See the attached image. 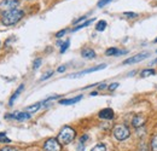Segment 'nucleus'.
Wrapping results in <instances>:
<instances>
[{"instance_id":"nucleus-18","label":"nucleus","mask_w":157,"mask_h":151,"mask_svg":"<svg viewBox=\"0 0 157 151\" xmlns=\"http://www.w3.org/2000/svg\"><path fill=\"white\" fill-rule=\"evenodd\" d=\"M105 28H106V22H105V21H103V19H101V21H99L98 23H97V25H96V29H97L98 32H103Z\"/></svg>"},{"instance_id":"nucleus-21","label":"nucleus","mask_w":157,"mask_h":151,"mask_svg":"<svg viewBox=\"0 0 157 151\" xmlns=\"http://www.w3.org/2000/svg\"><path fill=\"white\" fill-rule=\"evenodd\" d=\"M91 151H106V148H105L104 144H98V145H96Z\"/></svg>"},{"instance_id":"nucleus-8","label":"nucleus","mask_w":157,"mask_h":151,"mask_svg":"<svg viewBox=\"0 0 157 151\" xmlns=\"http://www.w3.org/2000/svg\"><path fill=\"white\" fill-rule=\"evenodd\" d=\"M99 117L103 120H111L114 117V111L110 108H105V109L99 111Z\"/></svg>"},{"instance_id":"nucleus-12","label":"nucleus","mask_w":157,"mask_h":151,"mask_svg":"<svg viewBox=\"0 0 157 151\" xmlns=\"http://www.w3.org/2000/svg\"><path fill=\"white\" fill-rule=\"evenodd\" d=\"M81 56L83 58H86V59H92V58L96 57V52L93 50H91V48H83L81 51Z\"/></svg>"},{"instance_id":"nucleus-26","label":"nucleus","mask_w":157,"mask_h":151,"mask_svg":"<svg viewBox=\"0 0 157 151\" xmlns=\"http://www.w3.org/2000/svg\"><path fill=\"white\" fill-rule=\"evenodd\" d=\"M65 33H67V29H63V30H59L58 33L56 34V38H62V37H63V35H64Z\"/></svg>"},{"instance_id":"nucleus-2","label":"nucleus","mask_w":157,"mask_h":151,"mask_svg":"<svg viewBox=\"0 0 157 151\" xmlns=\"http://www.w3.org/2000/svg\"><path fill=\"white\" fill-rule=\"evenodd\" d=\"M74 138H75V131H74L71 127L65 126V127H63L62 131L59 132L57 140L59 141L60 145H67V144L71 143V141L74 140Z\"/></svg>"},{"instance_id":"nucleus-17","label":"nucleus","mask_w":157,"mask_h":151,"mask_svg":"<svg viewBox=\"0 0 157 151\" xmlns=\"http://www.w3.org/2000/svg\"><path fill=\"white\" fill-rule=\"evenodd\" d=\"M94 21V18H91L88 19V21H86L85 23H82V24H80V25H78L76 28H74V32H78V30H80V29H82V28H85V27H87V25H90L92 22Z\"/></svg>"},{"instance_id":"nucleus-7","label":"nucleus","mask_w":157,"mask_h":151,"mask_svg":"<svg viewBox=\"0 0 157 151\" xmlns=\"http://www.w3.org/2000/svg\"><path fill=\"white\" fill-rule=\"evenodd\" d=\"M30 115H32V114L27 113V111H16V113H13L12 115L7 116V117H12V118L18 120V121H24V120L30 118Z\"/></svg>"},{"instance_id":"nucleus-31","label":"nucleus","mask_w":157,"mask_h":151,"mask_svg":"<svg viewBox=\"0 0 157 151\" xmlns=\"http://www.w3.org/2000/svg\"><path fill=\"white\" fill-rule=\"evenodd\" d=\"M64 70H65V67H64V65H63V67H59L58 69H57V72H58V73H63Z\"/></svg>"},{"instance_id":"nucleus-9","label":"nucleus","mask_w":157,"mask_h":151,"mask_svg":"<svg viewBox=\"0 0 157 151\" xmlns=\"http://www.w3.org/2000/svg\"><path fill=\"white\" fill-rule=\"evenodd\" d=\"M145 121H146V117L145 116H143V115H140V114H138L136 115L134 117H133V120H132V123H133V126L134 127H141L144 123H145Z\"/></svg>"},{"instance_id":"nucleus-33","label":"nucleus","mask_w":157,"mask_h":151,"mask_svg":"<svg viewBox=\"0 0 157 151\" xmlns=\"http://www.w3.org/2000/svg\"><path fill=\"white\" fill-rule=\"evenodd\" d=\"M105 87H106V86H105V83H101V85L99 86V88H100V90H103V88H105Z\"/></svg>"},{"instance_id":"nucleus-20","label":"nucleus","mask_w":157,"mask_h":151,"mask_svg":"<svg viewBox=\"0 0 157 151\" xmlns=\"http://www.w3.org/2000/svg\"><path fill=\"white\" fill-rule=\"evenodd\" d=\"M69 45H70V40H67V41H65V42L62 45V47H60V53H64V52L68 50Z\"/></svg>"},{"instance_id":"nucleus-10","label":"nucleus","mask_w":157,"mask_h":151,"mask_svg":"<svg viewBox=\"0 0 157 151\" xmlns=\"http://www.w3.org/2000/svg\"><path fill=\"white\" fill-rule=\"evenodd\" d=\"M106 65L105 64H101V65H98V67H94V68H90V69H86V70H83V72H80L78 74H74V75H71L70 77H78V76H81L83 75V74H87V73H93V72H98V70H101V69H104Z\"/></svg>"},{"instance_id":"nucleus-1","label":"nucleus","mask_w":157,"mask_h":151,"mask_svg":"<svg viewBox=\"0 0 157 151\" xmlns=\"http://www.w3.org/2000/svg\"><path fill=\"white\" fill-rule=\"evenodd\" d=\"M23 15H24V12L22 10H18V9H15V10H11V11H6L2 15V23L5 25L16 24L17 22H20L22 19Z\"/></svg>"},{"instance_id":"nucleus-32","label":"nucleus","mask_w":157,"mask_h":151,"mask_svg":"<svg viewBox=\"0 0 157 151\" xmlns=\"http://www.w3.org/2000/svg\"><path fill=\"white\" fill-rule=\"evenodd\" d=\"M83 19H86V17H85V16H83V17H81V18L76 19V21H75V23H78V22H81V21H83Z\"/></svg>"},{"instance_id":"nucleus-29","label":"nucleus","mask_w":157,"mask_h":151,"mask_svg":"<svg viewBox=\"0 0 157 151\" xmlns=\"http://www.w3.org/2000/svg\"><path fill=\"white\" fill-rule=\"evenodd\" d=\"M52 74H53V72H48V73H47L46 75L42 76V77H41V80H46V79H48V77H50V76L52 75Z\"/></svg>"},{"instance_id":"nucleus-24","label":"nucleus","mask_w":157,"mask_h":151,"mask_svg":"<svg viewBox=\"0 0 157 151\" xmlns=\"http://www.w3.org/2000/svg\"><path fill=\"white\" fill-rule=\"evenodd\" d=\"M110 1H113V0H100L98 2V7H103V6H105L106 4H109Z\"/></svg>"},{"instance_id":"nucleus-14","label":"nucleus","mask_w":157,"mask_h":151,"mask_svg":"<svg viewBox=\"0 0 157 151\" xmlns=\"http://www.w3.org/2000/svg\"><path fill=\"white\" fill-rule=\"evenodd\" d=\"M23 90H24V85H21L20 87L17 88V91H16V92H15V93L12 95V97L10 98V102H9V105H12V104H13V102H15V99H16V98H17V97L20 95V93H21V92H22V91H23Z\"/></svg>"},{"instance_id":"nucleus-25","label":"nucleus","mask_w":157,"mask_h":151,"mask_svg":"<svg viewBox=\"0 0 157 151\" xmlns=\"http://www.w3.org/2000/svg\"><path fill=\"white\" fill-rule=\"evenodd\" d=\"M123 15H124V16H128L129 18H134V17H137L138 16L137 14H134V12H124Z\"/></svg>"},{"instance_id":"nucleus-30","label":"nucleus","mask_w":157,"mask_h":151,"mask_svg":"<svg viewBox=\"0 0 157 151\" xmlns=\"http://www.w3.org/2000/svg\"><path fill=\"white\" fill-rule=\"evenodd\" d=\"M86 139H88V135H83V137H81V139H80V143H83Z\"/></svg>"},{"instance_id":"nucleus-13","label":"nucleus","mask_w":157,"mask_h":151,"mask_svg":"<svg viewBox=\"0 0 157 151\" xmlns=\"http://www.w3.org/2000/svg\"><path fill=\"white\" fill-rule=\"evenodd\" d=\"M124 53H127V51H120V50L115 48V47L108 48L105 51V55L106 56H118V55H124Z\"/></svg>"},{"instance_id":"nucleus-15","label":"nucleus","mask_w":157,"mask_h":151,"mask_svg":"<svg viewBox=\"0 0 157 151\" xmlns=\"http://www.w3.org/2000/svg\"><path fill=\"white\" fill-rule=\"evenodd\" d=\"M39 109H40V103H36V104H34V105H30V106L25 108V111L29 114H34V113H36Z\"/></svg>"},{"instance_id":"nucleus-4","label":"nucleus","mask_w":157,"mask_h":151,"mask_svg":"<svg viewBox=\"0 0 157 151\" xmlns=\"http://www.w3.org/2000/svg\"><path fill=\"white\" fill-rule=\"evenodd\" d=\"M44 149L45 151H60L62 150V145L59 144V141L55 138H50L45 141L44 144Z\"/></svg>"},{"instance_id":"nucleus-5","label":"nucleus","mask_w":157,"mask_h":151,"mask_svg":"<svg viewBox=\"0 0 157 151\" xmlns=\"http://www.w3.org/2000/svg\"><path fill=\"white\" fill-rule=\"evenodd\" d=\"M20 5V0H2L0 2V10L2 11H11L15 10Z\"/></svg>"},{"instance_id":"nucleus-23","label":"nucleus","mask_w":157,"mask_h":151,"mask_svg":"<svg viewBox=\"0 0 157 151\" xmlns=\"http://www.w3.org/2000/svg\"><path fill=\"white\" fill-rule=\"evenodd\" d=\"M41 62H42V60H41V58L35 59V60H34V64H33V68H34V69H38V68L40 67V64H41Z\"/></svg>"},{"instance_id":"nucleus-6","label":"nucleus","mask_w":157,"mask_h":151,"mask_svg":"<svg viewBox=\"0 0 157 151\" xmlns=\"http://www.w3.org/2000/svg\"><path fill=\"white\" fill-rule=\"evenodd\" d=\"M149 57V53L147 52H143V53H138L136 56L131 57V58H128V59H126L124 62H123V64L126 65V64H134V63H139V62H141V60H144L145 58H147Z\"/></svg>"},{"instance_id":"nucleus-19","label":"nucleus","mask_w":157,"mask_h":151,"mask_svg":"<svg viewBox=\"0 0 157 151\" xmlns=\"http://www.w3.org/2000/svg\"><path fill=\"white\" fill-rule=\"evenodd\" d=\"M11 140L6 137V133H0V143H4V144H9Z\"/></svg>"},{"instance_id":"nucleus-22","label":"nucleus","mask_w":157,"mask_h":151,"mask_svg":"<svg viewBox=\"0 0 157 151\" xmlns=\"http://www.w3.org/2000/svg\"><path fill=\"white\" fill-rule=\"evenodd\" d=\"M151 149L152 151H157V135H155L152 138V141H151Z\"/></svg>"},{"instance_id":"nucleus-28","label":"nucleus","mask_w":157,"mask_h":151,"mask_svg":"<svg viewBox=\"0 0 157 151\" xmlns=\"http://www.w3.org/2000/svg\"><path fill=\"white\" fill-rule=\"evenodd\" d=\"M0 151H17V150L13 149V148H10V146H5V148H2Z\"/></svg>"},{"instance_id":"nucleus-16","label":"nucleus","mask_w":157,"mask_h":151,"mask_svg":"<svg viewBox=\"0 0 157 151\" xmlns=\"http://www.w3.org/2000/svg\"><path fill=\"white\" fill-rule=\"evenodd\" d=\"M155 74H156V72H155L154 69H145V70H143V72L140 73V76H141V77H146V76L155 75Z\"/></svg>"},{"instance_id":"nucleus-11","label":"nucleus","mask_w":157,"mask_h":151,"mask_svg":"<svg viewBox=\"0 0 157 151\" xmlns=\"http://www.w3.org/2000/svg\"><path fill=\"white\" fill-rule=\"evenodd\" d=\"M82 99V95H78V97H75V98H69V99H62L60 102H59V104H62V105H71V104H75V103H78Z\"/></svg>"},{"instance_id":"nucleus-3","label":"nucleus","mask_w":157,"mask_h":151,"mask_svg":"<svg viewBox=\"0 0 157 151\" xmlns=\"http://www.w3.org/2000/svg\"><path fill=\"white\" fill-rule=\"evenodd\" d=\"M114 137L117 139V140H124V139H127L128 137H129V128L127 127V126H124V125H117L115 128H114Z\"/></svg>"},{"instance_id":"nucleus-27","label":"nucleus","mask_w":157,"mask_h":151,"mask_svg":"<svg viewBox=\"0 0 157 151\" xmlns=\"http://www.w3.org/2000/svg\"><path fill=\"white\" fill-rule=\"evenodd\" d=\"M117 87H118V83L117 82H114V83H111V85L109 86V90H110V91H114V90H116Z\"/></svg>"},{"instance_id":"nucleus-35","label":"nucleus","mask_w":157,"mask_h":151,"mask_svg":"<svg viewBox=\"0 0 157 151\" xmlns=\"http://www.w3.org/2000/svg\"><path fill=\"white\" fill-rule=\"evenodd\" d=\"M156 52H157V51H156Z\"/></svg>"},{"instance_id":"nucleus-34","label":"nucleus","mask_w":157,"mask_h":151,"mask_svg":"<svg viewBox=\"0 0 157 151\" xmlns=\"http://www.w3.org/2000/svg\"><path fill=\"white\" fill-rule=\"evenodd\" d=\"M155 42H157V39H155Z\"/></svg>"}]
</instances>
